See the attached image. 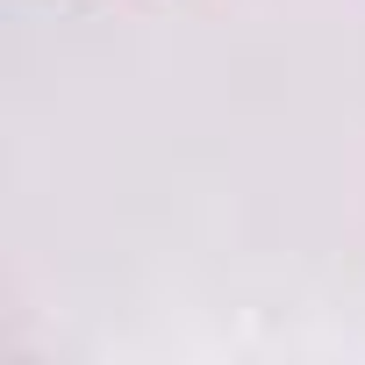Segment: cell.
I'll return each instance as SVG.
<instances>
[]
</instances>
